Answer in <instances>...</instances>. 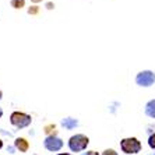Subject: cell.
I'll list each match as a JSON object with an SVG mask.
<instances>
[{
	"label": "cell",
	"instance_id": "5bb4252c",
	"mask_svg": "<svg viewBox=\"0 0 155 155\" xmlns=\"http://www.w3.org/2000/svg\"><path fill=\"white\" fill-rule=\"evenodd\" d=\"M81 155H101L98 151H95V150H87V151L81 152Z\"/></svg>",
	"mask_w": 155,
	"mask_h": 155
},
{
	"label": "cell",
	"instance_id": "5b68a950",
	"mask_svg": "<svg viewBox=\"0 0 155 155\" xmlns=\"http://www.w3.org/2000/svg\"><path fill=\"white\" fill-rule=\"evenodd\" d=\"M64 145V141L59 137L58 134H53V136H46L45 140H43V147L45 150L49 152H59Z\"/></svg>",
	"mask_w": 155,
	"mask_h": 155
},
{
	"label": "cell",
	"instance_id": "277c9868",
	"mask_svg": "<svg viewBox=\"0 0 155 155\" xmlns=\"http://www.w3.org/2000/svg\"><path fill=\"white\" fill-rule=\"evenodd\" d=\"M136 84L141 88H150L155 84V71L152 70H141L136 74Z\"/></svg>",
	"mask_w": 155,
	"mask_h": 155
},
{
	"label": "cell",
	"instance_id": "8fae6325",
	"mask_svg": "<svg viewBox=\"0 0 155 155\" xmlns=\"http://www.w3.org/2000/svg\"><path fill=\"white\" fill-rule=\"evenodd\" d=\"M27 13L29 15H38L39 14V7H38V4H32V6H29L27 8Z\"/></svg>",
	"mask_w": 155,
	"mask_h": 155
},
{
	"label": "cell",
	"instance_id": "30bf717a",
	"mask_svg": "<svg viewBox=\"0 0 155 155\" xmlns=\"http://www.w3.org/2000/svg\"><path fill=\"white\" fill-rule=\"evenodd\" d=\"M43 131H45V134H46V136H53V134H58V131H56V126H54V124H46V126L43 127Z\"/></svg>",
	"mask_w": 155,
	"mask_h": 155
},
{
	"label": "cell",
	"instance_id": "4fadbf2b",
	"mask_svg": "<svg viewBox=\"0 0 155 155\" xmlns=\"http://www.w3.org/2000/svg\"><path fill=\"white\" fill-rule=\"evenodd\" d=\"M101 155H119V154H117V151L113 150V148H106V150H104V151L101 152Z\"/></svg>",
	"mask_w": 155,
	"mask_h": 155
},
{
	"label": "cell",
	"instance_id": "ac0fdd59",
	"mask_svg": "<svg viewBox=\"0 0 155 155\" xmlns=\"http://www.w3.org/2000/svg\"><path fill=\"white\" fill-rule=\"evenodd\" d=\"M56 155H73V154H70V152H59Z\"/></svg>",
	"mask_w": 155,
	"mask_h": 155
},
{
	"label": "cell",
	"instance_id": "7c38bea8",
	"mask_svg": "<svg viewBox=\"0 0 155 155\" xmlns=\"http://www.w3.org/2000/svg\"><path fill=\"white\" fill-rule=\"evenodd\" d=\"M148 147L151 148V150H155V133H151L150 134V137H148Z\"/></svg>",
	"mask_w": 155,
	"mask_h": 155
},
{
	"label": "cell",
	"instance_id": "9a60e30c",
	"mask_svg": "<svg viewBox=\"0 0 155 155\" xmlns=\"http://www.w3.org/2000/svg\"><path fill=\"white\" fill-rule=\"evenodd\" d=\"M45 8H46V10H53L54 3L53 2H46V3H45Z\"/></svg>",
	"mask_w": 155,
	"mask_h": 155
},
{
	"label": "cell",
	"instance_id": "9c48e42d",
	"mask_svg": "<svg viewBox=\"0 0 155 155\" xmlns=\"http://www.w3.org/2000/svg\"><path fill=\"white\" fill-rule=\"evenodd\" d=\"M10 6L15 10H21L25 7V0H10Z\"/></svg>",
	"mask_w": 155,
	"mask_h": 155
},
{
	"label": "cell",
	"instance_id": "ffe728a7",
	"mask_svg": "<svg viewBox=\"0 0 155 155\" xmlns=\"http://www.w3.org/2000/svg\"><path fill=\"white\" fill-rule=\"evenodd\" d=\"M2 148H3V140L0 138V150H2Z\"/></svg>",
	"mask_w": 155,
	"mask_h": 155
},
{
	"label": "cell",
	"instance_id": "8992f818",
	"mask_svg": "<svg viewBox=\"0 0 155 155\" xmlns=\"http://www.w3.org/2000/svg\"><path fill=\"white\" fill-rule=\"evenodd\" d=\"M80 124L78 119H76V117H70V116H67V117H63V119L60 120V126L64 127L66 130H74L77 129Z\"/></svg>",
	"mask_w": 155,
	"mask_h": 155
},
{
	"label": "cell",
	"instance_id": "ba28073f",
	"mask_svg": "<svg viewBox=\"0 0 155 155\" xmlns=\"http://www.w3.org/2000/svg\"><path fill=\"white\" fill-rule=\"evenodd\" d=\"M144 113L145 116H148L150 119H155V98L150 99L144 106Z\"/></svg>",
	"mask_w": 155,
	"mask_h": 155
},
{
	"label": "cell",
	"instance_id": "d6986e66",
	"mask_svg": "<svg viewBox=\"0 0 155 155\" xmlns=\"http://www.w3.org/2000/svg\"><path fill=\"white\" fill-rule=\"evenodd\" d=\"M2 116H3V109H2V106H0V119H2Z\"/></svg>",
	"mask_w": 155,
	"mask_h": 155
},
{
	"label": "cell",
	"instance_id": "2e32d148",
	"mask_svg": "<svg viewBox=\"0 0 155 155\" xmlns=\"http://www.w3.org/2000/svg\"><path fill=\"white\" fill-rule=\"evenodd\" d=\"M15 151V147L14 145H10V147H7V152H10V154H14Z\"/></svg>",
	"mask_w": 155,
	"mask_h": 155
},
{
	"label": "cell",
	"instance_id": "52a82bcc",
	"mask_svg": "<svg viewBox=\"0 0 155 155\" xmlns=\"http://www.w3.org/2000/svg\"><path fill=\"white\" fill-rule=\"evenodd\" d=\"M14 147H15V150L20 152H28L29 141L24 137H17V138H14Z\"/></svg>",
	"mask_w": 155,
	"mask_h": 155
},
{
	"label": "cell",
	"instance_id": "44dd1931",
	"mask_svg": "<svg viewBox=\"0 0 155 155\" xmlns=\"http://www.w3.org/2000/svg\"><path fill=\"white\" fill-rule=\"evenodd\" d=\"M2 98H3V91L0 90V101H2Z\"/></svg>",
	"mask_w": 155,
	"mask_h": 155
},
{
	"label": "cell",
	"instance_id": "7a4b0ae2",
	"mask_svg": "<svg viewBox=\"0 0 155 155\" xmlns=\"http://www.w3.org/2000/svg\"><path fill=\"white\" fill-rule=\"evenodd\" d=\"M120 150L126 155H137L141 152L143 145L137 137H124L120 140Z\"/></svg>",
	"mask_w": 155,
	"mask_h": 155
},
{
	"label": "cell",
	"instance_id": "6da1fadb",
	"mask_svg": "<svg viewBox=\"0 0 155 155\" xmlns=\"http://www.w3.org/2000/svg\"><path fill=\"white\" fill-rule=\"evenodd\" d=\"M88 145H90V137L81 133L73 134L67 141V147L71 152H84L87 151Z\"/></svg>",
	"mask_w": 155,
	"mask_h": 155
},
{
	"label": "cell",
	"instance_id": "3957f363",
	"mask_svg": "<svg viewBox=\"0 0 155 155\" xmlns=\"http://www.w3.org/2000/svg\"><path fill=\"white\" fill-rule=\"evenodd\" d=\"M10 123H11V126H14L15 129H18V130L27 129V127H29L31 123H32V116L25 112L14 110V112L10 115Z\"/></svg>",
	"mask_w": 155,
	"mask_h": 155
},
{
	"label": "cell",
	"instance_id": "e0dca14e",
	"mask_svg": "<svg viewBox=\"0 0 155 155\" xmlns=\"http://www.w3.org/2000/svg\"><path fill=\"white\" fill-rule=\"evenodd\" d=\"M43 0H31V3L32 4H38V3H42Z\"/></svg>",
	"mask_w": 155,
	"mask_h": 155
}]
</instances>
